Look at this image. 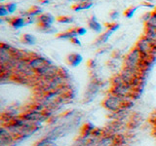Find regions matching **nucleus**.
<instances>
[{
  "label": "nucleus",
  "mask_w": 156,
  "mask_h": 146,
  "mask_svg": "<svg viewBox=\"0 0 156 146\" xmlns=\"http://www.w3.org/2000/svg\"><path fill=\"white\" fill-rule=\"evenodd\" d=\"M155 11H156V8H155Z\"/></svg>",
  "instance_id": "35"
},
{
  "label": "nucleus",
  "mask_w": 156,
  "mask_h": 146,
  "mask_svg": "<svg viewBox=\"0 0 156 146\" xmlns=\"http://www.w3.org/2000/svg\"><path fill=\"white\" fill-rule=\"evenodd\" d=\"M76 31H77L78 36H83L86 34L87 29L85 27H82V26H76Z\"/></svg>",
  "instance_id": "28"
},
{
  "label": "nucleus",
  "mask_w": 156,
  "mask_h": 146,
  "mask_svg": "<svg viewBox=\"0 0 156 146\" xmlns=\"http://www.w3.org/2000/svg\"><path fill=\"white\" fill-rule=\"evenodd\" d=\"M112 33L113 32H111L109 30H106L104 33L100 34V35L97 37L96 40L94 41V43H93V45L96 46V47H101V46L105 45V44L107 43V41L109 40V38L111 37Z\"/></svg>",
  "instance_id": "7"
},
{
  "label": "nucleus",
  "mask_w": 156,
  "mask_h": 146,
  "mask_svg": "<svg viewBox=\"0 0 156 146\" xmlns=\"http://www.w3.org/2000/svg\"><path fill=\"white\" fill-rule=\"evenodd\" d=\"M138 9H139V6H130V7H128L123 12L124 17L127 18V19H131L135 15V13L136 12V10H138Z\"/></svg>",
  "instance_id": "19"
},
{
  "label": "nucleus",
  "mask_w": 156,
  "mask_h": 146,
  "mask_svg": "<svg viewBox=\"0 0 156 146\" xmlns=\"http://www.w3.org/2000/svg\"><path fill=\"white\" fill-rule=\"evenodd\" d=\"M45 118H46L45 115L41 111H36V110L27 112V114L23 115V119L29 122V123H37L39 121H43Z\"/></svg>",
  "instance_id": "4"
},
{
  "label": "nucleus",
  "mask_w": 156,
  "mask_h": 146,
  "mask_svg": "<svg viewBox=\"0 0 156 146\" xmlns=\"http://www.w3.org/2000/svg\"><path fill=\"white\" fill-rule=\"evenodd\" d=\"M27 15L28 16H32V17H38L40 16L42 13V8L40 6H38V5H33L28 10H27Z\"/></svg>",
  "instance_id": "17"
},
{
  "label": "nucleus",
  "mask_w": 156,
  "mask_h": 146,
  "mask_svg": "<svg viewBox=\"0 0 156 146\" xmlns=\"http://www.w3.org/2000/svg\"><path fill=\"white\" fill-rule=\"evenodd\" d=\"M144 35L148 39V40L150 41V43L153 45V47L156 49V29L145 27Z\"/></svg>",
  "instance_id": "13"
},
{
  "label": "nucleus",
  "mask_w": 156,
  "mask_h": 146,
  "mask_svg": "<svg viewBox=\"0 0 156 146\" xmlns=\"http://www.w3.org/2000/svg\"><path fill=\"white\" fill-rule=\"evenodd\" d=\"M97 66H98V61L96 58H90V60L87 61V67L89 68V69L94 70L97 68Z\"/></svg>",
  "instance_id": "23"
},
{
  "label": "nucleus",
  "mask_w": 156,
  "mask_h": 146,
  "mask_svg": "<svg viewBox=\"0 0 156 146\" xmlns=\"http://www.w3.org/2000/svg\"><path fill=\"white\" fill-rule=\"evenodd\" d=\"M70 43L72 44V45H75V46H81V41L78 39V37L76 36V37H73V38H71L70 39Z\"/></svg>",
  "instance_id": "30"
},
{
  "label": "nucleus",
  "mask_w": 156,
  "mask_h": 146,
  "mask_svg": "<svg viewBox=\"0 0 156 146\" xmlns=\"http://www.w3.org/2000/svg\"><path fill=\"white\" fill-rule=\"evenodd\" d=\"M21 42L24 45H28V46H31V45H34L36 42V38L34 37L33 35L29 33H23L22 34L21 36Z\"/></svg>",
  "instance_id": "15"
},
{
  "label": "nucleus",
  "mask_w": 156,
  "mask_h": 146,
  "mask_svg": "<svg viewBox=\"0 0 156 146\" xmlns=\"http://www.w3.org/2000/svg\"><path fill=\"white\" fill-rule=\"evenodd\" d=\"M0 1H1V2H4V1H6V0H0Z\"/></svg>",
  "instance_id": "34"
},
{
  "label": "nucleus",
  "mask_w": 156,
  "mask_h": 146,
  "mask_svg": "<svg viewBox=\"0 0 156 146\" xmlns=\"http://www.w3.org/2000/svg\"><path fill=\"white\" fill-rule=\"evenodd\" d=\"M118 16H119V12H118V11H116V10H112V11L109 13V18H110L111 19H117V18H118Z\"/></svg>",
  "instance_id": "31"
},
{
  "label": "nucleus",
  "mask_w": 156,
  "mask_h": 146,
  "mask_svg": "<svg viewBox=\"0 0 156 146\" xmlns=\"http://www.w3.org/2000/svg\"><path fill=\"white\" fill-rule=\"evenodd\" d=\"M135 47L140 52V54L144 57V60L146 57H149L151 56V54H152L153 51L155 50L153 45L150 43V41L144 35H143L139 39V41L136 42Z\"/></svg>",
  "instance_id": "3"
},
{
  "label": "nucleus",
  "mask_w": 156,
  "mask_h": 146,
  "mask_svg": "<svg viewBox=\"0 0 156 146\" xmlns=\"http://www.w3.org/2000/svg\"><path fill=\"white\" fill-rule=\"evenodd\" d=\"M6 22L15 29H20L27 26L26 19L21 16L13 17V18H6Z\"/></svg>",
  "instance_id": "5"
},
{
  "label": "nucleus",
  "mask_w": 156,
  "mask_h": 146,
  "mask_svg": "<svg viewBox=\"0 0 156 146\" xmlns=\"http://www.w3.org/2000/svg\"><path fill=\"white\" fill-rule=\"evenodd\" d=\"M98 91H99V83L97 82V80H93L89 84V86H88L87 97L88 96H94L98 92Z\"/></svg>",
  "instance_id": "16"
},
{
  "label": "nucleus",
  "mask_w": 156,
  "mask_h": 146,
  "mask_svg": "<svg viewBox=\"0 0 156 146\" xmlns=\"http://www.w3.org/2000/svg\"><path fill=\"white\" fill-rule=\"evenodd\" d=\"M68 1H72V2H85V1H93V0H68Z\"/></svg>",
  "instance_id": "33"
},
{
  "label": "nucleus",
  "mask_w": 156,
  "mask_h": 146,
  "mask_svg": "<svg viewBox=\"0 0 156 146\" xmlns=\"http://www.w3.org/2000/svg\"><path fill=\"white\" fill-rule=\"evenodd\" d=\"M144 61V57L136 47H134L124 57V68L139 72Z\"/></svg>",
  "instance_id": "1"
},
{
  "label": "nucleus",
  "mask_w": 156,
  "mask_h": 146,
  "mask_svg": "<svg viewBox=\"0 0 156 146\" xmlns=\"http://www.w3.org/2000/svg\"><path fill=\"white\" fill-rule=\"evenodd\" d=\"M125 102H126L125 99L111 92V95L107 96L104 99V101H102V106H104L106 110L116 113V112L120 111L123 108Z\"/></svg>",
  "instance_id": "2"
},
{
  "label": "nucleus",
  "mask_w": 156,
  "mask_h": 146,
  "mask_svg": "<svg viewBox=\"0 0 156 146\" xmlns=\"http://www.w3.org/2000/svg\"><path fill=\"white\" fill-rule=\"evenodd\" d=\"M94 2L93 1H85V2H75L74 4L71 5V9L75 12H79L82 10H87L90 9Z\"/></svg>",
  "instance_id": "12"
},
{
  "label": "nucleus",
  "mask_w": 156,
  "mask_h": 146,
  "mask_svg": "<svg viewBox=\"0 0 156 146\" xmlns=\"http://www.w3.org/2000/svg\"><path fill=\"white\" fill-rule=\"evenodd\" d=\"M116 138L113 135H106L98 141L97 146H115Z\"/></svg>",
  "instance_id": "11"
},
{
  "label": "nucleus",
  "mask_w": 156,
  "mask_h": 146,
  "mask_svg": "<svg viewBox=\"0 0 156 146\" xmlns=\"http://www.w3.org/2000/svg\"><path fill=\"white\" fill-rule=\"evenodd\" d=\"M140 5L146 8H155V5L153 4V2H151L150 0H144V1L140 3Z\"/></svg>",
  "instance_id": "27"
},
{
  "label": "nucleus",
  "mask_w": 156,
  "mask_h": 146,
  "mask_svg": "<svg viewBox=\"0 0 156 146\" xmlns=\"http://www.w3.org/2000/svg\"><path fill=\"white\" fill-rule=\"evenodd\" d=\"M6 7L9 11V14H13L15 11L17 10V4L15 2H9V3H6Z\"/></svg>",
  "instance_id": "25"
},
{
  "label": "nucleus",
  "mask_w": 156,
  "mask_h": 146,
  "mask_svg": "<svg viewBox=\"0 0 156 146\" xmlns=\"http://www.w3.org/2000/svg\"><path fill=\"white\" fill-rule=\"evenodd\" d=\"M78 36L77 31H76V26L70 27L68 30L66 31H62L60 33L56 34V38L60 39V40H65V39H67V40H70L71 38Z\"/></svg>",
  "instance_id": "8"
},
{
  "label": "nucleus",
  "mask_w": 156,
  "mask_h": 146,
  "mask_svg": "<svg viewBox=\"0 0 156 146\" xmlns=\"http://www.w3.org/2000/svg\"><path fill=\"white\" fill-rule=\"evenodd\" d=\"M36 29L38 31H40L42 33L45 34H53L57 31V29L55 27H53L51 24H45V23H37Z\"/></svg>",
  "instance_id": "14"
},
{
  "label": "nucleus",
  "mask_w": 156,
  "mask_h": 146,
  "mask_svg": "<svg viewBox=\"0 0 156 146\" xmlns=\"http://www.w3.org/2000/svg\"><path fill=\"white\" fill-rule=\"evenodd\" d=\"M38 2L41 5H48L50 3V0H38Z\"/></svg>",
  "instance_id": "32"
},
{
  "label": "nucleus",
  "mask_w": 156,
  "mask_h": 146,
  "mask_svg": "<svg viewBox=\"0 0 156 146\" xmlns=\"http://www.w3.org/2000/svg\"><path fill=\"white\" fill-rule=\"evenodd\" d=\"M87 26H89L90 29L97 33H101L102 30V26L98 22L96 16H92L87 19Z\"/></svg>",
  "instance_id": "9"
},
{
  "label": "nucleus",
  "mask_w": 156,
  "mask_h": 146,
  "mask_svg": "<svg viewBox=\"0 0 156 146\" xmlns=\"http://www.w3.org/2000/svg\"><path fill=\"white\" fill-rule=\"evenodd\" d=\"M56 21L60 23L69 24L74 22V19H73V17H71V16H58L56 18Z\"/></svg>",
  "instance_id": "20"
},
{
  "label": "nucleus",
  "mask_w": 156,
  "mask_h": 146,
  "mask_svg": "<svg viewBox=\"0 0 156 146\" xmlns=\"http://www.w3.org/2000/svg\"><path fill=\"white\" fill-rule=\"evenodd\" d=\"M26 19V23H27V24H31L33 23H35L36 22V18L35 17H32V16H27L24 18Z\"/></svg>",
  "instance_id": "29"
},
{
  "label": "nucleus",
  "mask_w": 156,
  "mask_h": 146,
  "mask_svg": "<svg viewBox=\"0 0 156 146\" xmlns=\"http://www.w3.org/2000/svg\"><path fill=\"white\" fill-rule=\"evenodd\" d=\"M9 15V11H8V9L6 7V5L5 4H1L0 5V17H6Z\"/></svg>",
  "instance_id": "26"
},
{
  "label": "nucleus",
  "mask_w": 156,
  "mask_h": 146,
  "mask_svg": "<svg viewBox=\"0 0 156 146\" xmlns=\"http://www.w3.org/2000/svg\"><path fill=\"white\" fill-rule=\"evenodd\" d=\"M122 55H123L122 51L119 50V49H116V50L112 51V53H111V58H113V60H119V58L122 57Z\"/></svg>",
  "instance_id": "24"
},
{
  "label": "nucleus",
  "mask_w": 156,
  "mask_h": 146,
  "mask_svg": "<svg viewBox=\"0 0 156 146\" xmlns=\"http://www.w3.org/2000/svg\"><path fill=\"white\" fill-rule=\"evenodd\" d=\"M83 61V57L78 53H71L66 57V63L71 67H76L81 64Z\"/></svg>",
  "instance_id": "6"
},
{
  "label": "nucleus",
  "mask_w": 156,
  "mask_h": 146,
  "mask_svg": "<svg viewBox=\"0 0 156 146\" xmlns=\"http://www.w3.org/2000/svg\"><path fill=\"white\" fill-rule=\"evenodd\" d=\"M56 21L55 17L50 13H43L40 16L36 18V23H45V24H53V23Z\"/></svg>",
  "instance_id": "10"
},
{
  "label": "nucleus",
  "mask_w": 156,
  "mask_h": 146,
  "mask_svg": "<svg viewBox=\"0 0 156 146\" xmlns=\"http://www.w3.org/2000/svg\"><path fill=\"white\" fill-rule=\"evenodd\" d=\"M145 24V27H149V28H154L156 29V11L151 12V16L150 18L148 19L147 22L144 23Z\"/></svg>",
  "instance_id": "18"
},
{
  "label": "nucleus",
  "mask_w": 156,
  "mask_h": 146,
  "mask_svg": "<svg viewBox=\"0 0 156 146\" xmlns=\"http://www.w3.org/2000/svg\"><path fill=\"white\" fill-rule=\"evenodd\" d=\"M105 26L106 28V30H109L111 32H114V31L117 30V29H119L120 23H115V22H113V23H105Z\"/></svg>",
  "instance_id": "21"
},
{
  "label": "nucleus",
  "mask_w": 156,
  "mask_h": 146,
  "mask_svg": "<svg viewBox=\"0 0 156 146\" xmlns=\"http://www.w3.org/2000/svg\"><path fill=\"white\" fill-rule=\"evenodd\" d=\"M111 48H112V46L110 45V44H109V45H108V44H105V45H104V46H101V47L97 50L96 55H97V56L104 55L105 53L108 52V50H110Z\"/></svg>",
  "instance_id": "22"
}]
</instances>
